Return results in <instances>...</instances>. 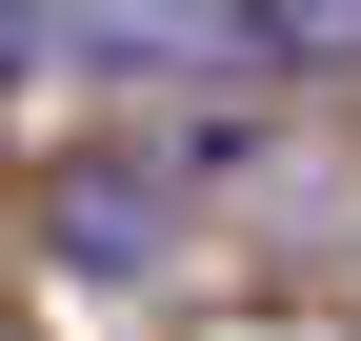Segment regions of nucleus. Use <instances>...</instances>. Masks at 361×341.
Listing matches in <instances>:
<instances>
[{"label": "nucleus", "mask_w": 361, "mask_h": 341, "mask_svg": "<svg viewBox=\"0 0 361 341\" xmlns=\"http://www.w3.org/2000/svg\"><path fill=\"white\" fill-rule=\"evenodd\" d=\"M20 40H40V0H0V80H20Z\"/></svg>", "instance_id": "f03ea898"}, {"label": "nucleus", "mask_w": 361, "mask_h": 341, "mask_svg": "<svg viewBox=\"0 0 361 341\" xmlns=\"http://www.w3.org/2000/svg\"><path fill=\"white\" fill-rule=\"evenodd\" d=\"M261 61H361V0H221Z\"/></svg>", "instance_id": "f257e3e1"}]
</instances>
